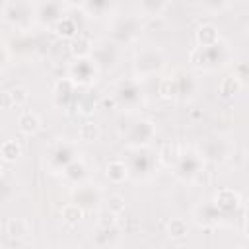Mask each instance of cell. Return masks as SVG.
<instances>
[{"mask_svg":"<svg viewBox=\"0 0 249 249\" xmlns=\"http://www.w3.org/2000/svg\"><path fill=\"white\" fill-rule=\"evenodd\" d=\"M154 136H156V124L148 119H136L126 126L123 134V142L126 144L128 150H138V148H148Z\"/></svg>","mask_w":249,"mask_h":249,"instance_id":"6","label":"cell"},{"mask_svg":"<svg viewBox=\"0 0 249 249\" xmlns=\"http://www.w3.org/2000/svg\"><path fill=\"white\" fill-rule=\"evenodd\" d=\"M123 210H124V196L109 195V198H107V212H111L113 216H119Z\"/></svg>","mask_w":249,"mask_h":249,"instance_id":"39","label":"cell"},{"mask_svg":"<svg viewBox=\"0 0 249 249\" xmlns=\"http://www.w3.org/2000/svg\"><path fill=\"white\" fill-rule=\"evenodd\" d=\"M165 66V54L160 47H154V45H144L140 47L136 53H134V58H132V72H134V78L140 82V80H146V78H152L156 74H160Z\"/></svg>","mask_w":249,"mask_h":249,"instance_id":"2","label":"cell"},{"mask_svg":"<svg viewBox=\"0 0 249 249\" xmlns=\"http://www.w3.org/2000/svg\"><path fill=\"white\" fill-rule=\"evenodd\" d=\"M91 49H93V41L82 33H78L74 39H72V54L74 58H82V56H89L91 54Z\"/></svg>","mask_w":249,"mask_h":249,"instance_id":"29","label":"cell"},{"mask_svg":"<svg viewBox=\"0 0 249 249\" xmlns=\"http://www.w3.org/2000/svg\"><path fill=\"white\" fill-rule=\"evenodd\" d=\"M62 177L66 179V183H70V185H74V187L86 183V179H88V167H86L84 160L76 158L74 161H70V163L62 169Z\"/></svg>","mask_w":249,"mask_h":249,"instance_id":"21","label":"cell"},{"mask_svg":"<svg viewBox=\"0 0 249 249\" xmlns=\"http://www.w3.org/2000/svg\"><path fill=\"white\" fill-rule=\"evenodd\" d=\"M202 10H206V12H222V10H226V8H230L231 6V2H202V4H198Z\"/></svg>","mask_w":249,"mask_h":249,"instance_id":"41","label":"cell"},{"mask_svg":"<svg viewBox=\"0 0 249 249\" xmlns=\"http://www.w3.org/2000/svg\"><path fill=\"white\" fill-rule=\"evenodd\" d=\"M72 202L78 204L84 212L86 210H93L97 208V204L101 202V191L95 187V185H89V183H82L74 189L72 193Z\"/></svg>","mask_w":249,"mask_h":249,"instance_id":"15","label":"cell"},{"mask_svg":"<svg viewBox=\"0 0 249 249\" xmlns=\"http://www.w3.org/2000/svg\"><path fill=\"white\" fill-rule=\"evenodd\" d=\"M124 163L128 167V175L136 179H148L156 171L158 158L148 148H138V150H130V156Z\"/></svg>","mask_w":249,"mask_h":249,"instance_id":"10","label":"cell"},{"mask_svg":"<svg viewBox=\"0 0 249 249\" xmlns=\"http://www.w3.org/2000/svg\"><path fill=\"white\" fill-rule=\"evenodd\" d=\"M99 76V70L95 66V62L89 58V56H82V58H74L70 64H68V70H66V78L78 86V88H88L91 86Z\"/></svg>","mask_w":249,"mask_h":249,"instance_id":"9","label":"cell"},{"mask_svg":"<svg viewBox=\"0 0 249 249\" xmlns=\"http://www.w3.org/2000/svg\"><path fill=\"white\" fill-rule=\"evenodd\" d=\"M142 29V19L136 14H126V16H117L111 21L109 27V41L117 43L119 47L123 45H130L132 41H136V37L140 35Z\"/></svg>","mask_w":249,"mask_h":249,"instance_id":"3","label":"cell"},{"mask_svg":"<svg viewBox=\"0 0 249 249\" xmlns=\"http://www.w3.org/2000/svg\"><path fill=\"white\" fill-rule=\"evenodd\" d=\"M138 12L146 18H156V16H161L167 8H169V2H163V0H142L136 4ZM140 16V18H142Z\"/></svg>","mask_w":249,"mask_h":249,"instance_id":"26","label":"cell"},{"mask_svg":"<svg viewBox=\"0 0 249 249\" xmlns=\"http://www.w3.org/2000/svg\"><path fill=\"white\" fill-rule=\"evenodd\" d=\"M12 193H14L12 183H10L4 175H0V202H6V200L12 196Z\"/></svg>","mask_w":249,"mask_h":249,"instance_id":"40","label":"cell"},{"mask_svg":"<svg viewBox=\"0 0 249 249\" xmlns=\"http://www.w3.org/2000/svg\"><path fill=\"white\" fill-rule=\"evenodd\" d=\"M91 241L97 249H113L121 241V228L115 226H97V230L91 235Z\"/></svg>","mask_w":249,"mask_h":249,"instance_id":"18","label":"cell"},{"mask_svg":"<svg viewBox=\"0 0 249 249\" xmlns=\"http://www.w3.org/2000/svg\"><path fill=\"white\" fill-rule=\"evenodd\" d=\"M89 58L95 62V66H97L99 72L113 70L121 62V47L117 43L109 41V39H101V41L93 43V49H91Z\"/></svg>","mask_w":249,"mask_h":249,"instance_id":"8","label":"cell"},{"mask_svg":"<svg viewBox=\"0 0 249 249\" xmlns=\"http://www.w3.org/2000/svg\"><path fill=\"white\" fill-rule=\"evenodd\" d=\"M74 107L82 115H91L95 111V107H97V99H95V95L91 91H84V93H78Z\"/></svg>","mask_w":249,"mask_h":249,"instance_id":"30","label":"cell"},{"mask_svg":"<svg viewBox=\"0 0 249 249\" xmlns=\"http://www.w3.org/2000/svg\"><path fill=\"white\" fill-rule=\"evenodd\" d=\"M202 171H204V161L196 150H183L173 165V175L185 183L196 181L202 175Z\"/></svg>","mask_w":249,"mask_h":249,"instance_id":"7","label":"cell"},{"mask_svg":"<svg viewBox=\"0 0 249 249\" xmlns=\"http://www.w3.org/2000/svg\"><path fill=\"white\" fill-rule=\"evenodd\" d=\"M198 156L202 158V161H212V163H218V161H224L230 158L231 154V144L226 140V138H220V136H212V138H204L198 148H196Z\"/></svg>","mask_w":249,"mask_h":249,"instance_id":"11","label":"cell"},{"mask_svg":"<svg viewBox=\"0 0 249 249\" xmlns=\"http://www.w3.org/2000/svg\"><path fill=\"white\" fill-rule=\"evenodd\" d=\"M158 93L163 99H175V80H173V76H165V78L160 80Z\"/></svg>","mask_w":249,"mask_h":249,"instance_id":"36","label":"cell"},{"mask_svg":"<svg viewBox=\"0 0 249 249\" xmlns=\"http://www.w3.org/2000/svg\"><path fill=\"white\" fill-rule=\"evenodd\" d=\"M21 156V146L16 140H6L0 146V158L6 161H16Z\"/></svg>","mask_w":249,"mask_h":249,"instance_id":"34","label":"cell"},{"mask_svg":"<svg viewBox=\"0 0 249 249\" xmlns=\"http://www.w3.org/2000/svg\"><path fill=\"white\" fill-rule=\"evenodd\" d=\"M78 158V152H76V146L68 140H60L56 142L51 152H49V158H47V165L53 169V171H62L70 161H74Z\"/></svg>","mask_w":249,"mask_h":249,"instance_id":"12","label":"cell"},{"mask_svg":"<svg viewBox=\"0 0 249 249\" xmlns=\"http://www.w3.org/2000/svg\"><path fill=\"white\" fill-rule=\"evenodd\" d=\"M231 60V49L226 41H218L210 47H195L189 53V62L196 70H220Z\"/></svg>","mask_w":249,"mask_h":249,"instance_id":"1","label":"cell"},{"mask_svg":"<svg viewBox=\"0 0 249 249\" xmlns=\"http://www.w3.org/2000/svg\"><path fill=\"white\" fill-rule=\"evenodd\" d=\"M117 224V216H113L111 212H103L101 216H99V220H97V226H115Z\"/></svg>","mask_w":249,"mask_h":249,"instance_id":"42","label":"cell"},{"mask_svg":"<svg viewBox=\"0 0 249 249\" xmlns=\"http://www.w3.org/2000/svg\"><path fill=\"white\" fill-rule=\"evenodd\" d=\"M6 231L12 239H21L29 233V224L23 218H10L6 224Z\"/></svg>","mask_w":249,"mask_h":249,"instance_id":"31","label":"cell"},{"mask_svg":"<svg viewBox=\"0 0 249 249\" xmlns=\"http://www.w3.org/2000/svg\"><path fill=\"white\" fill-rule=\"evenodd\" d=\"M68 249H74V247H68Z\"/></svg>","mask_w":249,"mask_h":249,"instance_id":"45","label":"cell"},{"mask_svg":"<svg viewBox=\"0 0 249 249\" xmlns=\"http://www.w3.org/2000/svg\"><path fill=\"white\" fill-rule=\"evenodd\" d=\"M212 204L228 218V216L235 214V210L241 206V196H239V193L233 191V189H220V191L216 193Z\"/></svg>","mask_w":249,"mask_h":249,"instance_id":"17","label":"cell"},{"mask_svg":"<svg viewBox=\"0 0 249 249\" xmlns=\"http://www.w3.org/2000/svg\"><path fill=\"white\" fill-rule=\"evenodd\" d=\"M10 97H12V103L16 107H21L29 101V89L23 88V86H16V88L10 89Z\"/></svg>","mask_w":249,"mask_h":249,"instance_id":"38","label":"cell"},{"mask_svg":"<svg viewBox=\"0 0 249 249\" xmlns=\"http://www.w3.org/2000/svg\"><path fill=\"white\" fill-rule=\"evenodd\" d=\"M173 80H175V99H191L198 91V82L193 74L177 72L173 74Z\"/></svg>","mask_w":249,"mask_h":249,"instance_id":"19","label":"cell"},{"mask_svg":"<svg viewBox=\"0 0 249 249\" xmlns=\"http://www.w3.org/2000/svg\"><path fill=\"white\" fill-rule=\"evenodd\" d=\"M18 128H19L23 134H27V136L35 134V132L41 128V119H39V115L33 113V111H23V113H19V117H18Z\"/></svg>","mask_w":249,"mask_h":249,"instance_id":"25","label":"cell"},{"mask_svg":"<svg viewBox=\"0 0 249 249\" xmlns=\"http://www.w3.org/2000/svg\"><path fill=\"white\" fill-rule=\"evenodd\" d=\"M0 107H4V109L14 107L12 97H10V91H0Z\"/></svg>","mask_w":249,"mask_h":249,"instance_id":"43","label":"cell"},{"mask_svg":"<svg viewBox=\"0 0 249 249\" xmlns=\"http://www.w3.org/2000/svg\"><path fill=\"white\" fill-rule=\"evenodd\" d=\"M241 86H243V84H239L233 76H228V78H224L222 84H220V93H222L224 97H231V95H235V93L241 89Z\"/></svg>","mask_w":249,"mask_h":249,"instance_id":"37","label":"cell"},{"mask_svg":"<svg viewBox=\"0 0 249 249\" xmlns=\"http://www.w3.org/2000/svg\"><path fill=\"white\" fill-rule=\"evenodd\" d=\"M105 175H107V179H109L111 183H115V185L126 181V179L130 177L124 160H113V161H109L107 167H105Z\"/></svg>","mask_w":249,"mask_h":249,"instance_id":"24","label":"cell"},{"mask_svg":"<svg viewBox=\"0 0 249 249\" xmlns=\"http://www.w3.org/2000/svg\"><path fill=\"white\" fill-rule=\"evenodd\" d=\"M2 16L18 31H27L35 21V2H6L2 4Z\"/></svg>","mask_w":249,"mask_h":249,"instance_id":"5","label":"cell"},{"mask_svg":"<svg viewBox=\"0 0 249 249\" xmlns=\"http://www.w3.org/2000/svg\"><path fill=\"white\" fill-rule=\"evenodd\" d=\"M37 43L29 33H19L16 37H12V41L8 43V54H16V56H29L35 51Z\"/></svg>","mask_w":249,"mask_h":249,"instance_id":"20","label":"cell"},{"mask_svg":"<svg viewBox=\"0 0 249 249\" xmlns=\"http://www.w3.org/2000/svg\"><path fill=\"white\" fill-rule=\"evenodd\" d=\"M78 93H80V88L74 86L68 78H62L53 88V103L58 109H70V107H74Z\"/></svg>","mask_w":249,"mask_h":249,"instance_id":"14","label":"cell"},{"mask_svg":"<svg viewBox=\"0 0 249 249\" xmlns=\"http://www.w3.org/2000/svg\"><path fill=\"white\" fill-rule=\"evenodd\" d=\"M78 10H82L86 16L101 18V16L111 14L115 10V4L113 2H107V0H88V2L78 4Z\"/></svg>","mask_w":249,"mask_h":249,"instance_id":"23","label":"cell"},{"mask_svg":"<svg viewBox=\"0 0 249 249\" xmlns=\"http://www.w3.org/2000/svg\"><path fill=\"white\" fill-rule=\"evenodd\" d=\"M60 216H62V222H64L66 226H78L80 220H82V216H84V210H82L78 204L68 202V204L62 206Z\"/></svg>","mask_w":249,"mask_h":249,"instance_id":"32","label":"cell"},{"mask_svg":"<svg viewBox=\"0 0 249 249\" xmlns=\"http://www.w3.org/2000/svg\"><path fill=\"white\" fill-rule=\"evenodd\" d=\"M53 29H54V33H56V35L66 37V39H74V37L80 33L78 21H76L72 16H68V14H66V16H64V18H62V19H60Z\"/></svg>","mask_w":249,"mask_h":249,"instance_id":"27","label":"cell"},{"mask_svg":"<svg viewBox=\"0 0 249 249\" xmlns=\"http://www.w3.org/2000/svg\"><path fill=\"white\" fill-rule=\"evenodd\" d=\"M181 146L179 144H175V142H169V144H165L161 150H160V154L156 156L158 158V161L160 163H163L165 167H173L175 165V161L179 160V156H181Z\"/></svg>","mask_w":249,"mask_h":249,"instance_id":"28","label":"cell"},{"mask_svg":"<svg viewBox=\"0 0 249 249\" xmlns=\"http://www.w3.org/2000/svg\"><path fill=\"white\" fill-rule=\"evenodd\" d=\"M195 41H196V47L216 45L220 41V29L214 23H202V25H198V29L195 33Z\"/></svg>","mask_w":249,"mask_h":249,"instance_id":"22","label":"cell"},{"mask_svg":"<svg viewBox=\"0 0 249 249\" xmlns=\"http://www.w3.org/2000/svg\"><path fill=\"white\" fill-rule=\"evenodd\" d=\"M144 99V91H142V86L136 78H124V80H119L113 88V101L119 109L123 111H134L140 107Z\"/></svg>","mask_w":249,"mask_h":249,"instance_id":"4","label":"cell"},{"mask_svg":"<svg viewBox=\"0 0 249 249\" xmlns=\"http://www.w3.org/2000/svg\"><path fill=\"white\" fill-rule=\"evenodd\" d=\"M237 249H247V245H239V247H237Z\"/></svg>","mask_w":249,"mask_h":249,"instance_id":"44","label":"cell"},{"mask_svg":"<svg viewBox=\"0 0 249 249\" xmlns=\"http://www.w3.org/2000/svg\"><path fill=\"white\" fill-rule=\"evenodd\" d=\"M189 233V226L183 218H171L167 222V235L171 239H183Z\"/></svg>","mask_w":249,"mask_h":249,"instance_id":"33","label":"cell"},{"mask_svg":"<svg viewBox=\"0 0 249 249\" xmlns=\"http://www.w3.org/2000/svg\"><path fill=\"white\" fill-rule=\"evenodd\" d=\"M193 218H195V222L198 224V226H202V228H212V226H218V224H222V220L226 218L212 202H200L198 206H195V210H193Z\"/></svg>","mask_w":249,"mask_h":249,"instance_id":"16","label":"cell"},{"mask_svg":"<svg viewBox=\"0 0 249 249\" xmlns=\"http://www.w3.org/2000/svg\"><path fill=\"white\" fill-rule=\"evenodd\" d=\"M68 4L64 2H37L35 4V19L43 25L54 27L66 16Z\"/></svg>","mask_w":249,"mask_h":249,"instance_id":"13","label":"cell"},{"mask_svg":"<svg viewBox=\"0 0 249 249\" xmlns=\"http://www.w3.org/2000/svg\"><path fill=\"white\" fill-rule=\"evenodd\" d=\"M78 136H80V140H84V142H93V140L99 138V126H97L95 123H91V121H86V123L78 128Z\"/></svg>","mask_w":249,"mask_h":249,"instance_id":"35","label":"cell"}]
</instances>
